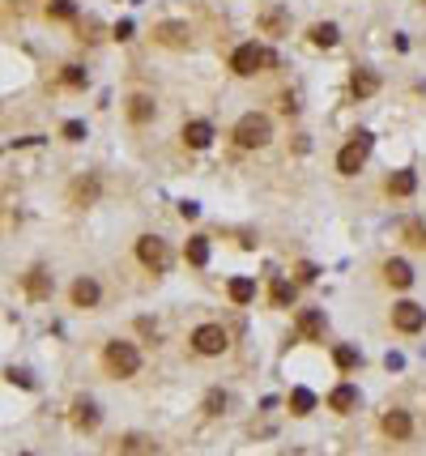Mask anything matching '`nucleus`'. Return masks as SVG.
Instances as JSON below:
<instances>
[{"label":"nucleus","instance_id":"13","mask_svg":"<svg viewBox=\"0 0 426 456\" xmlns=\"http://www.w3.org/2000/svg\"><path fill=\"white\" fill-rule=\"evenodd\" d=\"M128 120H132V124L154 120V98H149V94H132V98H128Z\"/></svg>","mask_w":426,"mask_h":456},{"label":"nucleus","instance_id":"28","mask_svg":"<svg viewBox=\"0 0 426 456\" xmlns=\"http://www.w3.org/2000/svg\"><path fill=\"white\" fill-rule=\"evenodd\" d=\"M260 26H265L269 34H277V30L286 26V13H282V9H265V17H260Z\"/></svg>","mask_w":426,"mask_h":456},{"label":"nucleus","instance_id":"9","mask_svg":"<svg viewBox=\"0 0 426 456\" xmlns=\"http://www.w3.org/2000/svg\"><path fill=\"white\" fill-rule=\"evenodd\" d=\"M213 141V128L205 124V120H192V124H183V145L188 149H205Z\"/></svg>","mask_w":426,"mask_h":456},{"label":"nucleus","instance_id":"27","mask_svg":"<svg viewBox=\"0 0 426 456\" xmlns=\"http://www.w3.org/2000/svg\"><path fill=\"white\" fill-rule=\"evenodd\" d=\"M98 196V179H81V184H73V201L77 205H85V201H94Z\"/></svg>","mask_w":426,"mask_h":456},{"label":"nucleus","instance_id":"21","mask_svg":"<svg viewBox=\"0 0 426 456\" xmlns=\"http://www.w3.org/2000/svg\"><path fill=\"white\" fill-rule=\"evenodd\" d=\"M226 290H230L235 303H252V299H256V282H252V277H235Z\"/></svg>","mask_w":426,"mask_h":456},{"label":"nucleus","instance_id":"1","mask_svg":"<svg viewBox=\"0 0 426 456\" xmlns=\"http://www.w3.org/2000/svg\"><path fill=\"white\" fill-rule=\"evenodd\" d=\"M269 137H273V124H269V115H260V111H247V115L235 124V141H239L243 149H260V145H269Z\"/></svg>","mask_w":426,"mask_h":456},{"label":"nucleus","instance_id":"26","mask_svg":"<svg viewBox=\"0 0 426 456\" xmlns=\"http://www.w3.org/2000/svg\"><path fill=\"white\" fill-rule=\"evenodd\" d=\"M290 303H294V286L286 277H277L273 282V307H290Z\"/></svg>","mask_w":426,"mask_h":456},{"label":"nucleus","instance_id":"16","mask_svg":"<svg viewBox=\"0 0 426 456\" xmlns=\"http://www.w3.org/2000/svg\"><path fill=\"white\" fill-rule=\"evenodd\" d=\"M418 188V175L414 171H397V175H388V192L393 196H410Z\"/></svg>","mask_w":426,"mask_h":456},{"label":"nucleus","instance_id":"8","mask_svg":"<svg viewBox=\"0 0 426 456\" xmlns=\"http://www.w3.org/2000/svg\"><path fill=\"white\" fill-rule=\"evenodd\" d=\"M98 418H102V414H98V405H94V401H85V397H81V401H73V427H77V431H94V427H98Z\"/></svg>","mask_w":426,"mask_h":456},{"label":"nucleus","instance_id":"31","mask_svg":"<svg viewBox=\"0 0 426 456\" xmlns=\"http://www.w3.org/2000/svg\"><path fill=\"white\" fill-rule=\"evenodd\" d=\"M222 410H226V393H218V388H213V393L205 397V414H222Z\"/></svg>","mask_w":426,"mask_h":456},{"label":"nucleus","instance_id":"20","mask_svg":"<svg viewBox=\"0 0 426 456\" xmlns=\"http://www.w3.org/2000/svg\"><path fill=\"white\" fill-rule=\"evenodd\" d=\"M311 410H316V393H311V388H294V393H290V414L303 418V414H311Z\"/></svg>","mask_w":426,"mask_h":456},{"label":"nucleus","instance_id":"2","mask_svg":"<svg viewBox=\"0 0 426 456\" xmlns=\"http://www.w3.org/2000/svg\"><path fill=\"white\" fill-rule=\"evenodd\" d=\"M102 359H107L111 376H119V380H128V376H137V371H141V354H137V346H132V341H107Z\"/></svg>","mask_w":426,"mask_h":456},{"label":"nucleus","instance_id":"30","mask_svg":"<svg viewBox=\"0 0 426 456\" xmlns=\"http://www.w3.org/2000/svg\"><path fill=\"white\" fill-rule=\"evenodd\" d=\"M85 81H90V77H85L81 64H68V68H64V85H85Z\"/></svg>","mask_w":426,"mask_h":456},{"label":"nucleus","instance_id":"29","mask_svg":"<svg viewBox=\"0 0 426 456\" xmlns=\"http://www.w3.org/2000/svg\"><path fill=\"white\" fill-rule=\"evenodd\" d=\"M47 13L68 21V17H77V4H73V0H51V4H47Z\"/></svg>","mask_w":426,"mask_h":456},{"label":"nucleus","instance_id":"24","mask_svg":"<svg viewBox=\"0 0 426 456\" xmlns=\"http://www.w3.org/2000/svg\"><path fill=\"white\" fill-rule=\"evenodd\" d=\"M299 329H303V337H320V333H324V316H320V312H303V316H299Z\"/></svg>","mask_w":426,"mask_h":456},{"label":"nucleus","instance_id":"10","mask_svg":"<svg viewBox=\"0 0 426 456\" xmlns=\"http://www.w3.org/2000/svg\"><path fill=\"white\" fill-rule=\"evenodd\" d=\"M329 405H333L337 414H350V410L358 405V388H354V384H337V388L329 393Z\"/></svg>","mask_w":426,"mask_h":456},{"label":"nucleus","instance_id":"37","mask_svg":"<svg viewBox=\"0 0 426 456\" xmlns=\"http://www.w3.org/2000/svg\"><path fill=\"white\" fill-rule=\"evenodd\" d=\"M17 456H30V452H17Z\"/></svg>","mask_w":426,"mask_h":456},{"label":"nucleus","instance_id":"25","mask_svg":"<svg viewBox=\"0 0 426 456\" xmlns=\"http://www.w3.org/2000/svg\"><path fill=\"white\" fill-rule=\"evenodd\" d=\"M333 359H337V367H341V371H354V367L363 363V354H358L354 346H337V350H333Z\"/></svg>","mask_w":426,"mask_h":456},{"label":"nucleus","instance_id":"12","mask_svg":"<svg viewBox=\"0 0 426 456\" xmlns=\"http://www.w3.org/2000/svg\"><path fill=\"white\" fill-rule=\"evenodd\" d=\"M414 431V423H410V414L405 410H393V414H384V435H393V440H405Z\"/></svg>","mask_w":426,"mask_h":456},{"label":"nucleus","instance_id":"36","mask_svg":"<svg viewBox=\"0 0 426 456\" xmlns=\"http://www.w3.org/2000/svg\"><path fill=\"white\" fill-rule=\"evenodd\" d=\"M299 277H303V282H316V265H299Z\"/></svg>","mask_w":426,"mask_h":456},{"label":"nucleus","instance_id":"7","mask_svg":"<svg viewBox=\"0 0 426 456\" xmlns=\"http://www.w3.org/2000/svg\"><path fill=\"white\" fill-rule=\"evenodd\" d=\"M393 324H397L401 333H418L426 324V307H418V303H397V307H393Z\"/></svg>","mask_w":426,"mask_h":456},{"label":"nucleus","instance_id":"15","mask_svg":"<svg viewBox=\"0 0 426 456\" xmlns=\"http://www.w3.org/2000/svg\"><path fill=\"white\" fill-rule=\"evenodd\" d=\"M119 456H154V440H145V435H124V440H119Z\"/></svg>","mask_w":426,"mask_h":456},{"label":"nucleus","instance_id":"11","mask_svg":"<svg viewBox=\"0 0 426 456\" xmlns=\"http://www.w3.org/2000/svg\"><path fill=\"white\" fill-rule=\"evenodd\" d=\"M350 90H354L358 98H371V94L380 90V77H376L371 68H354V77H350Z\"/></svg>","mask_w":426,"mask_h":456},{"label":"nucleus","instance_id":"22","mask_svg":"<svg viewBox=\"0 0 426 456\" xmlns=\"http://www.w3.org/2000/svg\"><path fill=\"white\" fill-rule=\"evenodd\" d=\"M311 43H316V47H337V26H333V21L311 26Z\"/></svg>","mask_w":426,"mask_h":456},{"label":"nucleus","instance_id":"5","mask_svg":"<svg viewBox=\"0 0 426 456\" xmlns=\"http://www.w3.org/2000/svg\"><path fill=\"white\" fill-rule=\"evenodd\" d=\"M367 154H371V132H358V137L337 154V171H341V175H358V166L367 162Z\"/></svg>","mask_w":426,"mask_h":456},{"label":"nucleus","instance_id":"34","mask_svg":"<svg viewBox=\"0 0 426 456\" xmlns=\"http://www.w3.org/2000/svg\"><path fill=\"white\" fill-rule=\"evenodd\" d=\"M179 213H183V218H196V213H201V205H196V201H179Z\"/></svg>","mask_w":426,"mask_h":456},{"label":"nucleus","instance_id":"33","mask_svg":"<svg viewBox=\"0 0 426 456\" xmlns=\"http://www.w3.org/2000/svg\"><path fill=\"white\" fill-rule=\"evenodd\" d=\"M81 137H85V124H81V120H68V124H64V141H81Z\"/></svg>","mask_w":426,"mask_h":456},{"label":"nucleus","instance_id":"19","mask_svg":"<svg viewBox=\"0 0 426 456\" xmlns=\"http://www.w3.org/2000/svg\"><path fill=\"white\" fill-rule=\"evenodd\" d=\"M158 43H166V47H188V30L175 26V21H166V26H158Z\"/></svg>","mask_w":426,"mask_h":456},{"label":"nucleus","instance_id":"35","mask_svg":"<svg viewBox=\"0 0 426 456\" xmlns=\"http://www.w3.org/2000/svg\"><path fill=\"white\" fill-rule=\"evenodd\" d=\"M115 38H132V21H119V26H115Z\"/></svg>","mask_w":426,"mask_h":456},{"label":"nucleus","instance_id":"32","mask_svg":"<svg viewBox=\"0 0 426 456\" xmlns=\"http://www.w3.org/2000/svg\"><path fill=\"white\" fill-rule=\"evenodd\" d=\"M4 380H9V384H17V388H34V380H30L26 371H17V367H9V371H4Z\"/></svg>","mask_w":426,"mask_h":456},{"label":"nucleus","instance_id":"6","mask_svg":"<svg viewBox=\"0 0 426 456\" xmlns=\"http://www.w3.org/2000/svg\"><path fill=\"white\" fill-rule=\"evenodd\" d=\"M226 346H230V337H226V329H222V324H201V329L192 333V350H196V354H205V359L222 354Z\"/></svg>","mask_w":426,"mask_h":456},{"label":"nucleus","instance_id":"17","mask_svg":"<svg viewBox=\"0 0 426 456\" xmlns=\"http://www.w3.org/2000/svg\"><path fill=\"white\" fill-rule=\"evenodd\" d=\"M183 256H188V265H209V239L205 235H196V239H188V248H183Z\"/></svg>","mask_w":426,"mask_h":456},{"label":"nucleus","instance_id":"18","mask_svg":"<svg viewBox=\"0 0 426 456\" xmlns=\"http://www.w3.org/2000/svg\"><path fill=\"white\" fill-rule=\"evenodd\" d=\"M384 277H388L393 286H401V290H405V286L414 282V269H410L405 260H388V265H384Z\"/></svg>","mask_w":426,"mask_h":456},{"label":"nucleus","instance_id":"3","mask_svg":"<svg viewBox=\"0 0 426 456\" xmlns=\"http://www.w3.org/2000/svg\"><path fill=\"white\" fill-rule=\"evenodd\" d=\"M137 260H141L145 269H154V273H166V265H171V248H166L158 235H141V239H137Z\"/></svg>","mask_w":426,"mask_h":456},{"label":"nucleus","instance_id":"4","mask_svg":"<svg viewBox=\"0 0 426 456\" xmlns=\"http://www.w3.org/2000/svg\"><path fill=\"white\" fill-rule=\"evenodd\" d=\"M260 64H273V55H269L260 43H243V47H235V55H230V68H235L239 77L260 73Z\"/></svg>","mask_w":426,"mask_h":456},{"label":"nucleus","instance_id":"14","mask_svg":"<svg viewBox=\"0 0 426 456\" xmlns=\"http://www.w3.org/2000/svg\"><path fill=\"white\" fill-rule=\"evenodd\" d=\"M73 303H77V307H94V303H98V282H94V277L73 282Z\"/></svg>","mask_w":426,"mask_h":456},{"label":"nucleus","instance_id":"23","mask_svg":"<svg viewBox=\"0 0 426 456\" xmlns=\"http://www.w3.org/2000/svg\"><path fill=\"white\" fill-rule=\"evenodd\" d=\"M26 290H30V299H47V290H51L47 273H43V269H30V277H26Z\"/></svg>","mask_w":426,"mask_h":456}]
</instances>
